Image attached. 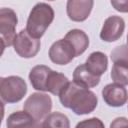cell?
Masks as SVG:
<instances>
[{
  "label": "cell",
  "instance_id": "3957f363",
  "mask_svg": "<svg viewBox=\"0 0 128 128\" xmlns=\"http://www.w3.org/2000/svg\"><path fill=\"white\" fill-rule=\"evenodd\" d=\"M23 109L34 118L37 127H42L43 121L50 114L52 109L51 97L46 93H32L25 100Z\"/></svg>",
  "mask_w": 128,
  "mask_h": 128
},
{
  "label": "cell",
  "instance_id": "e0dca14e",
  "mask_svg": "<svg viewBox=\"0 0 128 128\" xmlns=\"http://www.w3.org/2000/svg\"><path fill=\"white\" fill-rule=\"evenodd\" d=\"M42 127H60V128H69L70 122L68 117L60 112L50 113L42 123Z\"/></svg>",
  "mask_w": 128,
  "mask_h": 128
},
{
  "label": "cell",
  "instance_id": "7402d4cb",
  "mask_svg": "<svg viewBox=\"0 0 128 128\" xmlns=\"http://www.w3.org/2000/svg\"><path fill=\"white\" fill-rule=\"evenodd\" d=\"M122 126H128V120L125 117H118L111 122L110 127H122Z\"/></svg>",
  "mask_w": 128,
  "mask_h": 128
},
{
  "label": "cell",
  "instance_id": "ba28073f",
  "mask_svg": "<svg viewBox=\"0 0 128 128\" xmlns=\"http://www.w3.org/2000/svg\"><path fill=\"white\" fill-rule=\"evenodd\" d=\"M125 29L124 19L120 16L112 15L105 19L101 32L100 38L105 42H114L120 39Z\"/></svg>",
  "mask_w": 128,
  "mask_h": 128
},
{
  "label": "cell",
  "instance_id": "4fadbf2b",
  "mask_svg": "<svg viewBox=\"0 0 128 128\" xmlns=\"http://www.w3.org/2000/svg\"><path fill=\"white\" fill-rule=\"evenodd\" d=\"M87 67V69L93 73L96 76H101L103 75L108 67V59L107 56L100 51H95L92 52L88 58L86 59V62L84 63Z\"/></svg>",
  "mask_w": 128,
  "mask_h": 128
},
{
  "label": "cell",
  "instance_id": "6da1fadb",
  "mask_svg": "<svg viewBox=\"0 0 128 128\" xmlns=\"http://www.w3.org/2000/svg\"><path fill=\"white\" fill-rule=\"evenodd\" d=\"M59 100L63 107L71 109L76 115L89 114L96 109L98 104L96 94L75 81H69L59 94Z\"/></svg>",
  "mask_w": 128,
  "mask_h": 128
},
{
  "label": "cell",
  "instance_id": "8992f818",
  "mask_svg": "<svg viewBox=\"0 0 128 128\" xmlns=\"http://www.w3.org/2000/svg\"><path fill=\"white\" fill-rule=\"evenodd\" d=\"M14 50L22 58H33L40 50L41 42L38 38L33 37L26 29L21 30L14 40Z\"/></svg>",
  "mask_w": 128,
  "mask_h": 128
},
{
  "label": "cell",
  "instance_id": "5bb4252c",
  "mask_svg": "<svg viewBox=\"0 0 128 128\" xmlns=\"http://www.w3.org/2000/svg\"><path fill=\"white\" fill-rule=\"evenodd\" d=\"M73 81H75L78 84L85 86L87 88H92V87H95L99 84L100 77L91 73L87 69L85 64H80L74 69Z\"/></svg>",
  "mask_w": 128,
  "mask_h": 128
},
{
  "label": "cell",
  "instance_id": "44dd1931",
  "mask_svg": "<svg viewBox=\"0 0 128 128\" xmlns=\"http://www.w3.org/2000/svg\"><path fill=\"white\" fill-rule=\"evenodd\" d=\"M112 7L121 13H128V0H110Z\"/></svg>",
  "mask_w": 128,
  "mask_h": 128
},
{
  "label": "cell",
  "instance_id": "ffe728a7",
  "mask_svg": "<svg viewBox=\"0 0 128 128\" xmlns=\"http://www.w3.org/2000/svg\"><path fill=\"white\" fill-rule=\"evenodd\" d=\"M77 128L79 127H92V128H95V127H104V123L99 119V118H96V117H92V118H89V119H85L81 122H79L77 125H76Z\"/></svg>",
  "mask_w": 128,
  "mask_h": 128
},
{
  "label": "cell",
  "instance_id": "2e32d148",
  "mask_svg": "<svg viewBox=\"0 0 128 128\" xmlns=\"http://www.w3.org/2000/svg\"><path fill=\"white\" fill-rule=\"evenodd\" d=\"M7 127H37L34 118L25 110L10 114L6 121Z\"/></svg>",
  "mask_w": 128,
  "mask_h": 128
},
{
  "label": "cell",
  "instance_id": "d6986e66",
  "mask_svg": "<svg viewBox=\"0 0 128 128\" xmlns=\"http://www.w3.org/2000/svg\"><path fill=\"white\" fill-rule=\"evenodd\" d=\"M110 76L115 83H119L124 86L128 85V67L113 64Z\"/></svg>",
  "mask_w": 128,
  "mask_h": 128
},
{
  "label": "cell",
  "instance_id": "603a6c76",
  "mask_svg": "<svg viewBox=\"0 0 128 128\" xmlns=\"http://www.w3.org/2000/svg\"><path fill=\"white\" fill-rule=\"evenodd\" d=\"M127 43H128V34H127Z\"/></svg>",
  "mask_w": 128,
  "mask_h": 128
},
{
  "label": "cell",
  "instance_id": "9a60e30c",
  "mask_svg": "<svg viewBox=\"0 0 128 128\" xmlns=\"http://www.w3.org/2000/svg\"><path fill=\"white\" fill-rule=\"evenodd\" d=\"M68 83H69V80L64 74L51 70L46 83V91L50 92L53 95L59 96V94L67 86Z\"/></svg>",
  "mask_w": 128,
  "mask_h": 128
},
{
  "label": "cell",
  "instance_id": "ac0fdd59",
  "mask_svg": "<svg viewBox=\"0 0 128 128\" xmlns=\"http://www.w3.org/2000/svg\"><path fill=\"white\" fill-rule=\"evenodd\" d=\"M113 64L128 67V45H119L115 47L110 54Z\"/></svg>",
  "mask_w": 128,
  "mask_h": 128
},
{
  "label": "cell",
  "instance_id": "cb8c5ba5",
  "mask_svg": "<svg viewBox=\"0 0 128 128\" xmlns=\"http://www.w3.org/2000/svg\"><path fill=\"white\" fill-rule=\"evenodd\" d=\"M48 1H54V0H48Z\"/></svg>",
  "mask_w": 128,
  "mask_h": 128
},
{
  "label": "cell",
  "instance_id": "30bf717a",
  "mask_svg": "<svg viewBox=\"0 0 128 128\" xmlns=\"http://www.w3.org/2000/svg\"><path fill=\"white\" fill-rule=\"evenodd\" d=\"M93 5L94 0H67V16L72 21L83 22L90 16Z\"/></svg>",
  "mask_w": 128,
  "mask_h": 128
},
{
  "label": "cell",
  "instance_id": "7a4b0ae2",
  "mask_svg": "<svg viewBox=\"0 0 128 128\" xmlns=\"http://www.w3.org/2000/svg\"><path fill=\"white\" fill-rule=\"evenodd\" d=\"M53 20V8L47 3L39 2L30 11L26 23V30L33 37L40 39Z\"/></svg>",
  "mask_w": 128,
  "mask_h": 128
},
{
  "label": "cell",
  "instance_id": "9c48e42d",
  "mask_svg": "<svg viewBox=\"0 0 128 128\" xmlns=\"http://www.w3.org/2000/svg\"><path fill=\"white\" fill-rule=\"evenodd\" d=\"M102 97L108 106L122 107L128 100V92L124 85L114 82L107 84L102 89Z\"/></svg>",
  "mask_w": 128,
  "mask_h": 128
},
{
  "label": "cell",
  "instance_id": "8fae6325",
  "mask_svg": "<svg viewBox=\"0 0 128 128\" xmlns=\"http://www.w3.org/2000/svg\"><path fill=\"white\" fill-rule=\"evenodd\" d=\"M51 70V68L45 65H36L31 69L29 73V80L35 90L46 92V83Z\"/></svg>",
  "mask_w": 128,
  "mask_h": 128
},
{
  "label": "cell",
  "instance_id": "7c38bea8",
  "mask_svg": "<svg viewBox=\"0 0 128 128\" xmlns=\"http://www.w3.org/2000/svg\"><path fill=\"white\" fill-rule=\"evenodd\" d=\"M64 39L70 42L72 47L74 48L75 55L79 56L83 54L89 46V38L88 35L80 29H72L64 36Z\"/></svg>",
  "mask_w": 128,
  "mask_h": 128
},
{
  "label": "cell",
  "instance_id": "277c9868",
  "mask_svg": "<svg viewBox=\"0 0 128 128\" xmlns=\"http://www.w3.org/2000/svg\"><path fill=\"white\" fill-rule=\"evenodd\" d=\"M27 93V84L19 76L0 78V96L5 103H16L24 98Z\"/></svg>",
  "mask_w": 128,
  "mask_h": 128
},
{
  "label": "cell",
  "instance_id": "52a82bcc",
  "mask_svg": "<svg viewBox=\"0 0 128 128\" xmlns=\"http://www.w3.org/2000/svg\"><path fill=\"white\" fill-rule=\"evenodd\" d=\"M48 55L50 60L57 65H66L76 57L74 48L70 42L64 38L57 40L51 45Z\"/></svg>",
  "mask_w": 128,
  "mask_h": 128
},
{
  "label": "cell",
  "instance_id": "5b68a950",
  "mask_svg": "<svg viewBox=\"0 0 128 128\" xmlns=\"http://www.w3.org/2000/svg\"><path fill=\"white\" fill-rule=\"evenodd\" d=\"M18 18L16 12L11 8L0 9V35L2 48L6 46H12L17 36L16 27Z\"/></svg>",
  "mask_w": 128,
  "mask_h": 128
}]
</instances>
